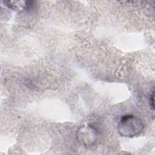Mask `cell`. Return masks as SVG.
Returning a JSON list of instances; mask_svg holds the SVG:
<instances>
[{"mask_svg":"<svg viewBox=\"0 0 155 155\" xmlns=\"http://www.w3.org/2000/svg\"><path fill=\"white\" fill-rule=\"evenodd\" d=\"M143 128L144 125L140 119L133 115H125L118 124L117 130L120 136L132 137L138 135Z\"/></svg>","mask_w":155,"mask_h":155,"instance_id":"cell-1","label":"cell"},{"mask_svg":"<svg viewBox=\"0 0 155 155\" xmlns=\"http://www.w3.org/2000/svg\"><path fill=\"white\" fill-rule=\"evenodd\" d=\"M150 106L151 107L152 109L154 110V91H153L152 94L150 96Z\"/></svg>","mask_w":155,"mask_h":155,"instance_id":"cell-4","label":"cell"},{"mask_svg":"<svg viewBox=\"0 0 155 155\" xmlns=\"http://www.w3.org/2000/svg\"><path fill=\"white\" fill-rule=\"evenodd\" d=\"M97 130L91 125H83L77 131V139L83 145H93L97 139Z\"/></svg>","mask_w":155,"mask_h":155,"instance_id":"cell-2","label":"cell"},{"mask_svg":"<svg viewBox=\"0 0 155 155\" xmlns=\"http://www.w3.org/2000/svg\"><path fill=\"white\" fill-rule=\"evenodd\" d=\"M5 5L13 10H24L29 8L31 1H4Z\"/></svg>","mask_w":155,"mask_h":155,"instance_id":"cell-3","label":"cell"}]
</instances>
